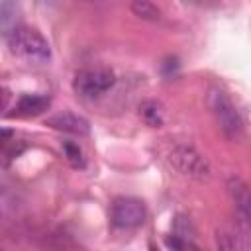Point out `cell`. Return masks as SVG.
<instances>
[{
  "label": "cell",
  "instance_id": "cell-1",
  "mask_svg": "<svg viewBox=\"0 0 251 251\" xmlns=\"http://www.w3.org/2000/svg\"><path fill=\"white\" fill-rule=\"evenodd\" d=\"M6 43L12 55L25 63H45L51 57V47L47 39L33 27L27 25H18L6 35Z\"/></svg>",
  "mask_w": 251,
  "mask_h": 251
},
{
  "label": "cell",
  "instance_id": "cell-2",
  "mask_svg": "<svg viewBox=\"0 0 251 251\" xmlns=\"http://www.w3.org/2000/svg\"><path fill=\"white\" fill-rule=\"evenodd\" d=\"M210 108H212V114L216 118L218 127L222 129V133L231 141H239L243 137V120H241L235 104L229 100V96L222 90L212 92Z\"/></svg>",
  "mask_w": 251,
  "mask_h": 251
},
{
  "label": "cell",
  "instance_id": "cell-3",
  "mask_svg": "<svg viewBox=\"0 0 251 251\" xmlns=\"http://www.w3.org/2000/svg\"><path fill=\"white\" fill-rule=\"evenodd\" d=\"M116 75L110 69H82L73 78V90L82 98H98L110 90Z\"/></svg>",
  "mask_w": 251,
  "mask_h": 251
},
{
  "label": "cell",
  "instance_id": "cell-4",
  "mask_svg": "<svg viewBox=\"0 0 251 251\" xmlns=\"http://www.w3.org/2000/svg\"><path fill=\"white\" fill-rule=\"evenodd\" d=\"M145 216H147V208L139 198L120 196L110 206V220L120 229L141 226L145 222Z\"/></svg>",
  "mask_w": 251,
  "mask_h": 251
},
{
  "label": "cell",
  "instance_id": "cell-5",
  "mask_svg": "<svg viewBox=\"0 0 251 251\" xmlns=\"http://www.w3.org/2000/svg\"><path fill=\"white\" fill-rule=\"evenodd\" d=\"M169 161L171 165L186 175V176H192V178H206L210 175V165L208 161L198 153L194 151L192 147H186V145H176L173 147V151L169 153Z\"/></svg>",
  "mask_w": 251,
  "mask_h": 251
},
{
  "label": "cell",
  "instance_id": "cell-6",
  "mask_svg": "<svg viewBox=\"0 0 251 251\" xmlns=\"http://www.w3.org/2000/svg\"><path fill=\"white\" fill-rule=\"evenodd\" d=\"M47 126L59 129V131H67V133H75V135H88L90 133V124L88 120H84L82 116H76L73 112H65V114H57L51 116L47 120Z\"/></svg>",
  "mask_w": 251,
  "mask_h": 251
},
{
  "label": "cell",
  "instance_id": "cell-7",
  "mask_svg": "<svg viewBox=\"0 0 251 251\" xmlns=\"http://www.w3.org/2000/svg\"><path fill=\"white\" fill-rule=\"evenodd\" d=\"M216 243L220 249H247L249 247V235L247 227H226L220 229L216 235Z\"/></svg>",
  "mask_w": 251,
  "mask_h": 251
},
{
  "label": "cell",
  "instance_id": "cell-8",
  "mask_svg": "<svg viewBox=\"0 0 251 251\" xmlns=\"http://www.w3.org/2000/svg\"><path fill=\"white\" fill-rule=\"evenodd\" d=\"M227 188H229V194H231V198H233V202H235V206H237V210H239L243 222L247 224L249 218H251V198H249V188H247V184H245L241 178L233 176V178H229Z\"/></svg>",
  "mask_w": 251,
  "mask_h": 251
},
{
  "label": "cell",
  "instance_id": "cell-9",
  "mask_svg": "<svg viewBox=\"0 0 251 251\" xmlns=\"http://www.w3.org/2000/svg\"><path fill=\"white\" fill-rule=\"evenodd\" d=\"M51 100L49 96L43 94H24L18 104H16V114L18 116H37L49 108Z\"/></svg>",
  "mask_w": 251,
  "mask_h": 251
},
{
  "label": "cell",
  "instance_id": "cell-10",
  "mask_svg": "<svg viewBox=\"0 0 251 251\" xmlns=\"http://www.w3.org/2000/svg\"><path fill=\"white\" fill-rule=\"evenodd\" d=\"M20 8L16 0H0V35H8L12 29L20 25L18 22Z\"/></svg>",
  "mask_w": 251,
  "mask_h": 251
},
{
  "label": "cell",
  "instance_id": "cell-11",
  "mask_svg": "<svg viewBox=\"0 0 251 251\" xmlns=\"http://www.w3.org/2000/svg\"><path fill=\"white\" fill-rule=\"evenodd\" d=\"M139 114H141V118H143V122L147 126H151V127L163 126V110H161V106L157 102H153V100L143 102L139 106Z\"/></svg>",
  "mask_w": 251,
  "mask_h": 251
},
{
  "label": "cell",
  "instance_id": "cell-12",
  "mask_svg": "<svg viewBox=\"0 0 251 251\" xmlns=\"http://www.w3.org/2000/svg\"><path fill=\"white\" fill-rule=\"evenodd\" d=\"M131 12L141 18V20H149V22H157L161 18V10L151 2V0H133L131 2Z\"/></svg>",
  "mask_w": 251,
  "mask_h": 251
},
{
  "label": "cell",
  "instance_id": "cell-13",
  "mask_svg": "<svg viewBox=\"0 0 251 251\" xmlns=\"http://www.w3.org/2000/svg\"><path fill=\"white\" fill-rule=\"evenodd\" d=\"M63 151H65V157H67V161L71 163V167H75V169H84L86 159H84V153H82V149L78 147V143L63 141Z\"/></svg>",
  "mask_w": 251,
  "mask_h": 251
},
{
  "label": "cell",
  "instance_id": "cell-14",
  "mask_svg": "<svg viewBox=\"0 0 251 251\" xmlns=\"http://www.w3.org/2000/svg\"><path fill=\"white\" fill-rule=\"evenodd\" d=\"M165 245H167L169 249H178V251H182V249H196V245H194L190 239L180 237V235H176V233L167 235V237H165Z\"/></svg>",
  "mask_w": 251,
  "mask_h": 251
},
{
  "label": "cell",
  "instance_id": "cell-15",
  "mask_svg": "<svg viewBox=\"0 0 251 251\" xmlns=\"http://www.w3.org/2000/svg\"><path fill=\"white\" fill-rule=\"evenodd\" d=\"M173 233H176V235H180V237L190 239V237H192V233H194L190 220H188V218H184V216H176V218H175V227H173Z\"/></svg>",
  "mask_w": 251,
  "mask_h": 251
},
{
  "label": "cell",
  "instance_id": "cell-16",
  "mask_svg": "<svg viewBox=\"0 0 251 251\" xmlns=\"http://www.w3.org/2000/svg\"><path fill=\"white\" fill-rule=\"evenodd\" d=\"M10 100H12V90H10L8 86H4V84H0V112L8 108V104H10Z\"/></svg>",
  "mask_w": 251,
  "mask_h": 251
},
{
  "label": "cell",
  "instance_id": "cell-17",
  "mask_svg": "<svg viewBox=\"0 0 251 251\" xmlns=\"http://www.w3.org/2000/svg\"><path fill=\"white\" fill-rule=\"evenodd\" d=\"M12 135H14L12 129H8V127H0V151L6 149V147L12 143Z\"/></svg>",
  "mask_w": 251,
  "mask_h": 251
},
{
  "label": "cell",
  "instance_id": "cell-18",
  "mask_svg": "<svg viewBox=\"0 0 251 251\" xmlns=\"http://www.w3.org/2000/svg\"><path fill=\"white\" fill-rule=\"evenodd\" d=\"M184 2L190 6H198V8H212L220 4V0H184Z\"/></svg>",
  "mask_w": 251,
  "mask_h": 251
}]
</instances>
